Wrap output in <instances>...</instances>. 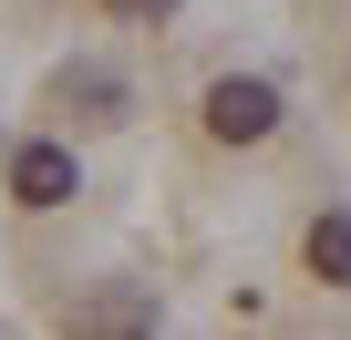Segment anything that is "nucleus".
Here are the masks:
<instances>
[{
    "label": "nucleus",
    "mask_w": 351,
    "mask_h": 340,
    "mask_svg": "<svg viewBox=\"0 0 351 340\" xmlns=\"http://www.w3.org/2000/svg\"><path fill=\"white\" fill-rule=\"evenodd\" d=\"M300 258H310V278H330V289H351V217L330 207V217H310V237H300Z\"/></svg>",
    "instance_id": "5"
},
{
    "label": "nucleus",
    "mask_w": 351,
    "mask_h": 340,
    "mask_svg": "<svg viewBox=\"0 0 351 340\" xmlns=\"http://www.w3.org/2000/svg\"><path fill=\"white\" fill-rule=\"evenodd\" d=\"M114 11H176V0H114Z\"/></svg>",
    "instance_id": "6"
},
{
    "label": "nucleus",
    "mask_w": 351,
    "mask_h": 340,
    "mask_svg": "<svg viewBox=\"0 0 351 340\" xmlns=\"http://www.w3.org/2000/svg\"><path fill=\"white\" fill-rule=\"evenodd\" d=\"M279 124V93L258 83V73H228V83H207V134L217 144H258Z\"/></svg>",
    "instance_id": "2"
},
{
    "label": "nucleus",
    "mask_w": 351,
    "mask_h": 340,
    "mask_svg": "<svg viewBox=\"0 0 351 340\" xmlns=\"http://www.w3.org/2000/svg\"><path fill=\"white\" fill-rule=\"evenodd\" d=\"M52 103H62L73 124H124V73H104V62H73V73L52 83Z\"/></svg>",
    "instance_id": "4"
},
{
    "label": "nucleus",
    "mask_w": 351,
    "mask_h": 340,
    "mask_svg": "<svg viewBox=\"0 0 351 340\" xmlns=\"http://www.w3.org/2000/svg\"><path fill=\"white\" fill-rule=\"evenodd\" d=\"M11 196H21L32 217H42V207H73V196H83L73 144H52V134H42V144H21V155H11Z\"/></svg>",
    "instance_id": "3"
},
{
    "label": "nucleus",
    "mask_w": 351,
    "mask_h": 340,
    "mask_svg": "<svg viewBox=\"0 0 351 340\" xmlns=\"http://www.w3.org/2000/svg\"><path fill=\"white\" fill-rule=\"evenodd\" d=\"M62 330H73V340H155V289H134V278H93V289L62 309Z\"/></svg>",
    "instance_id": "1"
}]
</instances>
